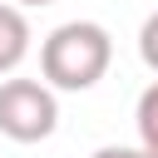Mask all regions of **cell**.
Segmentation results:
<instances>
[{
  "mask_svg": "<svg viewBox=\"0 0 158 158\" xmlns=\"http://www.w3.org/2000/svg\"><path fill=\"white\" fill-rule=\"evenodd\" d=\"M30 20H25V10H15L10 0H0V74H15L20 64H25V54H30Z\"/></svg>",
  "mask_w": 158,
  "mask_h": 158,
  "instance_id": "cell-3",
  "label": "cell"
},
{
  "mask_svg": "<svg viewBox=\"0 0 158 158\" xmlns=\"http://www.w3.org/2000/svg\"><path fill=\"white\" fill-rule=\"evenodd\" d=\"M89 158H148L138 143H104V148H94Z\"/></svg>",
  "mask_w": 158,
  "mask_h": 158,
  "instance_id": "cell-6",
  "label": "cell"
},
{
  "mask_svg": "<svg viewBox=\"0 0 158 158\" xmlns=\"http://www.w3.org/2000/svg\"><path fill=\"white\" fill-rule=\"evenodd\" d=\"M133 123H138V148L148 158H158V79L138 94V109H133Z\"/></svg>",
  "mask_w": 158,
  "mask_h": 158,
  "instance_id": "cell-4",
  "label": "cell"
},
{
  "mask_svg": "<svg viewBox=\"0 0 158 158\" xmlns=\"http://www.w3.org/2000/svg\"><path fill=\"white\" fill-rule=\"evenodd\" d=\"M138 59H143V64L158 74V10H153L143 25H138Z\"/></svg>",
  "mask_w": 158,
  "mask_h": 158,
  "instance_id": "cell-5",
  "label": "cell"
},
{
  "mask_svg": "<svg viewBox=\"0 0 158 158\" xmlns=\"http://www.w3.org/2000/svg\"><path fill=\"white\" fill-rule=\"evenodd\" d=\"M109 64H114V40L99 20H64L40 44V74L49 89H64V94L94 89L109 74Z\"/></svg>",
  "mask_w": 158,
  "mask_h": 158,
  "instance_id": "cell-1",
  "label": "cell"
},
{
  "mask_svg": "<svg viewBox=\"0 0 158 158\" xmlns=\"http://www.w3.org/2000/svg\"><path fill=\"white\" fill-rule=\"evenodd\" d=\"M59 128V99L44 79H0V133L10 143H44Z\"/></svg>",
  "mask_w": 158,
  "mask_h": 158,
  "instance_id": "cell-2",
  "label": "cell"
},
{
  "mask_svg": "<svg viewBox=\"0 0 158 158\" xmlns=\"http://www.w3.org/2000/svg\"><path fill=\"white\" fill-rule=\"evenodd\" d=\"M25 5H54V0H15V10H25Z\"/></svg>",
  "mask_w": 158,
  "mask_h": 158,
  "instance_id": "cell-7",
  "label": "cell"
}]
</instances>
